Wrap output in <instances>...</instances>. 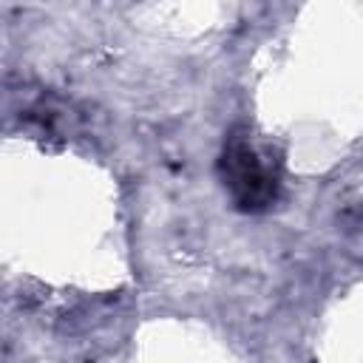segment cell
<instances>
[{"label": "cell", "mask_w": 363, "mask_h": 363, "mask_svg": "<svg viewBox=\"0 0 363 363\" xmlns=\"http://www.w3.org/2000/svg\"><path fill=\"white\" fill-rule=\"evenodd\" d=\"M218 179L241 213H267L278 204L284 190L281 159L269 147H261L244 130H233L224 139L218 156Z\"/></svg>", "instance_id": "1"}]
</instances>
